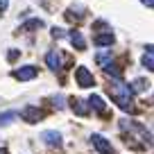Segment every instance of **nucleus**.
<instances>
[{
  "label": "nucleus",
  "instance_id": "1",
  "mask_svg": "<svg viewBox=\"0 0 154 154\" xmlns=\"http://www.w3.org/2000/svg\"><path fill=\"white\" fill-rule=\"evenodd\" d=\"M109 93H111V97H113V102L120 109H125V111H131V97H134V91H131V86L129 84H125L122 79H116L113 84L109 86Z\"/></svg>",
  "mask_w": 154,
  "mask_h": 154
},
{
  "label": "nucleus",
  "instance_id": "2",
  "mask_svg": "<svg viewBox=\"0 0 154 154\" xmlns=\"http://www.w3.org/2000/svg\"><path fill=\"white\" fill-rule=\"evenodd\" d=\"M75 79H77V84L82 88H91L93 84H95V79H93V75L88 72V68H84V66H79L75 70Z\"/></svg>",
  "mask_w": 154,
  "mask_h": 154
},
{
  "label": "nucleus",
  "instance_id": "3",
  "mask_svg": "<svg viewBox=\"0 0 154 154\" xmlns=\"http://www.w3.org/2000/svg\"><path fill=\"white\" fill-rule=\"evenodd\" d=\"M43 111L38 109V106H25L23 111H20V118H23L25 122H38V120H43Z\"/></svg>",
  "mask_w": 154,
  "mask_h": 154
},
{
  "label": "nucleus",
  "instance_id": "4",
  "mask_svg": "<svg viewBox=\"0 0 154 154\" xmlns=\"http://www.w3.org/2000/svg\"><path fill=\"white\" fill-rule=\"evenodd\" d=\"M91 143H93V147H95L100 154H113V147H111V143L104 138V136L93 134V136H91Z\"/></svg>",
  "mask_w": 154,
  "mask_h": 154
},
{
  "label": "nucleus",
  "instance_id": "5",
  "mask_svg": "<svg viewBox=\"0 0 154 154\" xmlns=\"http://www.w3.org/2000/svg\"><path fill=\"white\" fill-rule=\"evenodd\" d=\"M36 75H38V70L34 66H23V68H18V70H14V77L20 79V82H29V79H34Z\"/></svg>",
  "mask_w": 154,
  "mask_h": 154
},
{
  "label": "nucleus",
  "instance_id": "6",
  "mask_svg": "<svg viewBox=\"0 0 154 154\" xmlns=\"http://www.w3.org/2000/svg\"><path fill=\"white\" fill-rule=\"evenodd\" d=\"M45 63H48V68L50 70H61V63H63V59H61V54L57 52V50H50L48 54H45Z\"/></svg>",
  "mask_w": 154,
  "mask_h": 154
},
{
  "label": "nucleus",
  "instance_id": "7",
  "mask_svg": "<svg viewBox=\"0 0 154 154\" xmlns=\"http://www.w3.org/2000/svg\"><path fill=\"white\" fill-rule=\"evenodd\" d=\"M41 140H43L45 145H50V147H61V134L59 131H43L41 134Z\"/></svg>",
  "mask_w": 154,
  "mask_h": 154
},
{
  "label": "nucleus",
  "instance_id": "8",
  "mask_svg": "<svg viewBox=\"0 0 154 154\" xmlns=\"http://www.w3.org/2000/svg\"><path fill=\"white\" fill-rule=\"evenodd\" d=\"M70 43H72V48H77V50H84L86 48V41H84V36H82V32H77V29H72L70 34Z\"/></svg>",
  "mask_w": 154,
  "mask_h": 154
},
{
  "label": "nucleus",
  "instance_id": "9",
  "mask_svg": "<svg viewBox=\"0 0 154 154\" xmlns=\"http://www.w3.org/2000/svg\"><path fill=\"white\" fill-rule=\"evenodd\" d=\"M88 106H91L93 111H97V113H104L106 111V104H104V100H102L100 95H91L88 97Z\"/></svg>",
  "mask_w": 154,
  "mask_h": 154
},
{
  "label": "nucleus",
  "instance_id": "10",
  "mask_svg": "<svg viewBox=\"0 0 154 154\" xmlns=\"http://www.w3.org/2000/svg\"><path fill=\"white\" fill-rule=\"evenodd\" d=\"M93 43H95V45H100V48H104V45H111V43H113V34H111V32L97 34V36L93 38Z\"/></svg>",
  "mask_w": 154,
  "mask_h": 154
},
{
  "label": "nucleus",
  "instance_id": "11",
  "mask_svg": "<svg viewBox=\"0 0 154 154\" xmlns=\"http://www.w3.org/2000/svg\"><path fill=\"white\" fill-rule=\"evenodd\" d=\"M70 106H72V111H75L77 116H88V106L84 104L82 100H77V97H72V100H70Z\"/></svg>",
  "mask_w": 154,
  "mask_h": 154
},
{
  "label": "nucleus",
  "instance_id": "12",
  "mask_svg": "<svg viewBox=\"0 0 154 154\" xmlns=\"http://www.w3.org/2000/svg\"><path fill=\"white\" fill-rule=\"evenodd\" d=\"M16 118H18V113L16 111H5V113H0V127L9 125V122H14Z\"/></svg>",
  "mask_w": 154,
  "mask_h": 154
},
{
  "label": "nucleus",
  "instance_id": "13",
  "mask_svg": "<svg viewBox=\"0 0 154 154\" xmlns=\"http://www.w3.org/2000/svg\"><path fill=\"white\" fill-rule=\"evenodd\" d=\"M95 59H97V63L104 68L106 63H111V52H97V57H95Z\"/></svg>",
  "mask_w": 154,
  "mask_h": 154
},
{
  "label": "nucleus",
  "instance_id": "14",
  "mask_svg": "<svg viewBox=\"0 0 154 154\" xmlns=\"http://www.w3.org/2000/svg\"><path fill=\"white\" fill-rule=\"evenodd\" d=\"M36 27H43V20L32 18V20H27V23L23 25V29H36Z\"/></svg>",
  "mask_w": 154,
  "mask_h": 154
},
{
  "label": "nucleus",
  "instance_id": "15",
  "mask_svg": "<svg viewBox=\"0 0 154 154\" xmlns=\"http://www.w3.org/2000/svg\"><path fill=\"white\" fill-rule=\"evenodd\" d=\"M140 63H143L147 70H152V72H154V57H152V54H145V57L140 59Z\"/></svg>",
  "mask_w": 154,
  "mask_h": 154
},
{
  "label": "nucleus",
  "instance_id": "16",
  "mask_svg": "<svg viewBox=\"0 0 154 154\" xmlns=\"http://www.w3.org/2000/svg\"><path fill=\"white\" fill-rule=\"evenodd\" d=\"M147 88V82L145 79H136L134 84H131V91H145Z\"/></svg>",
  "mask_w": 154,
  "mask_h": 154
},
{
  "label": "nucleus",
  "instance_id": "17",
  "mask_svg": "<svg viewBox=\"0 0 154 154\" xmlns=\"http://www.w3.org/2000/svg\"><path fill=\"white\" fill-rule=\"evenodd\" d=\"M63 102H66V100H63L61 95H52V104L57 106V109H63V106H66V104H63Z\"/></svg>",
  "mask_w": 154,
  "mask_h": 154
},
{
  "label": "nucleus",
  "instance_id": "18",
  "mask_svg": "<svg viewBox=\"0 0 154 154\" xmlns=\"http://www.w3.org/2000/svg\"><path fill=\"white\" fill-rule=\"evenodd\" d=\"M63 34H66L63 29H59V27H52V36H54V38H61Z\"/></svg>",
  "mask_w": 154,
  "mask_h": 154
},
{
  "label": "nucleus",
  "instance_id": "19",
  "mask_svg": "<svg viewBox=\"0 0 154 154\" xmlns=\"http://www.w3.org/2000/svg\"><path fill=\"white\" fill-rule=\"evenodd\" d=\"M16 57H18V50H9V54H7V59H9V61H16Z\"/></svg>",
  "mask_w": 154,
  "mask_h": 154
},
{
  "label": "nucleus",
  "instance_id": "20",
  "mask_svg": "<svg viewBox=\"0 0 154 154\" xmlns=\"http://www.w3.org/2000/svg\"><path fill=\"white\" fill-rule=\"evenodd\" d=\"M7 7H9V0H0V11H7Z\"/></svg>",
  "mask_w": 154,
  "mask_h": 154
},
{
  "label": "nucleus",
  "instance_id": "21",
  "mask_svg": "<svg viewBox=\"0 0 154 154\" xmlns=\"http://www.w3.org/2000/svg\"><path fill=\"white\" fill-rule=\"evenodd\" d=\"M145 54H154V45H152V43L145 45Z\"/></svg>",
  "mask_w": 154,
  "mask_h": 154
},
{
  "label": "nucleus",
  "instance_id": "22",
  "mask_svg": "<svg viewBox=\"0 0 154 154\" xmlns=\"http://www.w3.org/2000/svg\"><path fill=\"white\" fill-rule=\"evenodd\" d=\"M140 2H143L145 7H152V9H154V0H140Z\"/></svg>",
  "mask_w": 154,
  "mask_h": 154
},
{
  "label": "nucleus",
  "instance_id": "23",
  "mask_svg": "<svg viewBox=\"0 0 154 154\" xmlns=\"http://www.w3.org/2000/svg\"><path fill=\"white\" fill-rule=\"evenodd\" d=\"M0 154H7V149H2V147H0Z\"/></svg>",
  "mask_w": 154,
  "mask_h": 154
}]
</instances>
